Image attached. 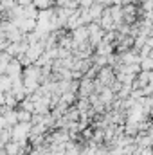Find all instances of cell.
Listing matches in <instances>:
<instances>
[{"mask_svg":"<svg viewBox=\"0 0 153 155\" xmlns=\"http://www.w3.org/2000/svg\"><path fill=\"white\" fill-rule=\"evenodd\" d=\"M16 117H18V123H31L33 121V112L29 110H16Z\"/></svg>","mask_w":153,"mask_h":155,"instance_id":"cell-1","label":"cell"},{"mask_svg":"<svg viewBox=\"0 0 153 155\" xmlns=\"http://www.w3.org/2000/svg\"><path fill=\"white\" fill-rule=\"evenodd\" d=\"M139 155H153V148L151 146H141Z\"/></svg>","mask_w":153,"mask_h":155,"instance_id":"cell-3","label":"cell"},{"mask_svg":"<svg viewBox=\"0 0 153 155\" xmlns=\"http://www.w3.org/2000/svg\"><path fill=\"white\" fill-rule=\"evenodd\" d=\"M141 71H153V58L146 56L141 60Z\"/></svg>","mask_w":153,"mask_h":155,"instance_id":"cell-2","label":"cell"}]
</instances>
